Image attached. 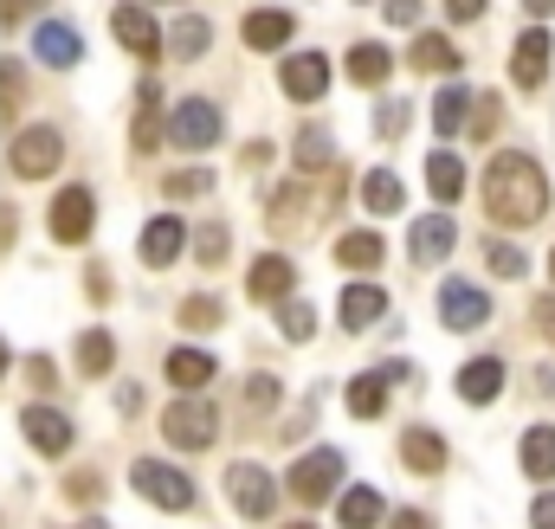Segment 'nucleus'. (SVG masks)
I'll list each match as a JSON object with an SVG mask.
<instances>
[{"mask_svg":"<svg viewBox=\"0 0 555 529\" xmlns=\"http://www.w3.org/2000/svg\"><path fill=\"white\" fill-rule=\"evenodd\" d=\"M227 491H233L240 517H253V524H266L272 504H278V478L266 465H233V472H227Z\"/></svg>","mask_w":555,"mask_h":529,"instance_id":"7","label":"nucleus"},{"mask_svg":"<svg viewBox=\"0 0 555 529\" xmlns=\"http://www.w3.org/2000/svg\"><path fill=\"white\" fill-rule=\"evenodd\" d=\"M111 356H117V349H111L104 330H85V336H78V369H85V375H111Z\"/></svg>","mask_w":555,"mask_h":529,"instance_id":"35","label":"nucleus"},{"mask_svg":"<svg viewBox=\"0 0 555 529\" xmlns=\"http://www.w3.org/2000/svg\"><path fill=\"white\" fill-rule=\"evenodd\" d=\"M111 33H117V46H130L137 59H162V26L149 20V7H137V0L111 13Z\"/></svg>","mask_w":555,"mask_h":529,"instance_id":"10","label":"nucleus"},{"mask_svg":"<svg viewBox=\"0 0 555 529\" xmlns=\"http://www.w3.org/2000/svg\"><path fill=\"white\" fill-rule=\"evenodd\" d=\"M323 91H330V59H323V52H297V59H284V98L317 104Z\"/></svg>","mask_w":555,"mask_h":529,"instance_id":"12","label":"nucleus"},{"mask_svg":"<svg viewBox=\"0 0 555 529\" xmlns=\"http://www.w3.org/2000/svg\"><path fill=\"white\" fill-rule=\"evenodd\" d=\"M91 220H98L91 188H65V194L52 201V240H59V246H85V240H91Z\"/></svg>","mask_w":555,"mask_h":529,"instance_id":"8","label":"nucleus"},{"mask_svg":"<svg viewBox=\"0 0 555 529\" xmlns=\"http://www.w3.org/2000/svg\"><path fill=\"white\" fill-rule=\"evenodd\" d=\"M20 433H26V439H33V452H46V459L72 452V420H65V413H52V407H26V413H20Z\"/></svg>","mask_w":555,"mask_h":529,"instance_id":"13","label":"nucleus"},{"mask_svg":"<svg viewBox=\"0 0 555 529\" xmlns=\"http://www.w3.org/2000/svg\"><path fill=\"white\" fill-rule=\"evenodd\" d=\"M530 317H537V330L555 343V297H537V310H530Z\"/></svg>","mask_w":555,"mask_h":529,"instance_id":"50","label":"nucleus"},{"mask_svg":"<svg viewBox=\"0 0 555 529\" xmlns=\"http://www.w3.org/2000/svg\"><path fill=\"white\" fill-rule=\"evenodd\" d=\"M155 104H162V91H155V78H142V85H137V149H142V155L162 142V124H168Z\"/></svg>","mask_w":555,"mask_h":529,"instance_id":"28","label":"nucleus"},{"mask_svg":"<svg viewBox=\"0 0 555 529\" xmlns=\"http://www.w3.org/2000/svg\"><path fill=\"white\" fill-rule=\"evenodd\" d=\"M382 13H388V20H395V26H414V20H420V0H388V7H382Z\"/></svg>","mask_w":555,"mask_h":529,"instance_id":"49","label":"nucleus"},{"mask_svg":"<svg viewBox=\"0 0 555 529\" xmlns=\"http://www.w3.org/2000/svg\"><path fill=\"white\" fill-rule=\"evenodd\" d=\"M439 317H446V330H485V323H491V297H485L478 284L452 278V284L439 291Z\"/></svg>","mask_w":555,"mask_h":529,"instance_id":"9","label":"nucleus"},{"mask_svg":"<svg viewBox=\"0 0 555 529\" xmlns=\"http://www.w3.org/2000/svg\"><path fill=\"white\" fill-rule=\"evenodd\" d=\"M201 194H214V175H207V168H181V175H168V201H201Z\"/></svg>","mask_w":555,"mask_h":529,"instance_id":"37","label":"nucleus"},{"mask_svg":"<svg viewBox=\"0 0 555 529\" xmlns=\"http://www.w3.org/2000/svg\"><path fill=\"white\" fill-rule=\"evenodd\" d=\"M336 485H343V452H330V446H323V452H304V459L284 472V491H291L297 504H323Z\"/></svg>","mask_w":555,"mask_h":529,"instance_id":"5","label":"nucleus"},{"mask_svg":"<svg viewBox=\"0 0 555 529\" xmlns=\"http://www.w3.org/2000/svg\"><path fill=\"white\" fill-rule=\"evenodd\" d=\"M543 207H550V181H543L537 155L504 149V155L485 168V214H491L498 227H530V220H543Z\"/></svg>","mask_w":555,"mask_h":529,"instance_id":"1","label":"nucleus"},{"mask_svg":"<svg viewBox=\"0 0 555 529\" xmlns=\"http://www.w3.org/2000/svg\"><path fill=\"white\" fill-rule=\"evenodd\" d=\"M388 317V291L382 284H349L343 291V330H369Z\"/></svg>","mask_w":555,"mask_h":529,"instance_id":"18","label":"nucleus"},{"mask_svg":"<svg viewBox=\"0 0 555 529\" xmlns=\"http://www.w3.org/2000/svg\"><path fill=\"white\" fill-rule=\"evenodd\" d=\"M246 407H253V413L278 407V382H272V375H253V382H246Z\"/></svg>","mask_w":555,"mask_h":529,"instance_id":"45","label":"nucleus"},{"mask_svg":"<svg viewBox=\"0 0 555 529\" xmlns=\"http://www.w3.org/2000/svg\"><path fill=\"white\" fill-rule=\"evenodd\" d=\"M272 227H284V233H304V188H284V194H272Z\"/></svg>","mask_w":555,"mask_h":529,"instance_id":"36","label":"nucleus"},{"mask_svg":"<svg viewBox=\"0 0 555 529\" xmlns=\"http://www.w3.org/2000/svg\"><path fill=\"white\" fill-rule=\"evenodd\" d=\"M188 253V220H175V214H155L149 227H142V264H175Z\"/></svg>","mask_w":555,"mask_h":529,"instance_id":"11","label":"nucleus"},{"mask_svg":"<svg viewBox=\"0 0 555 529\" xmlns=\"http://www.w3.org/2000/svg\"><path fill=\"white\" fill-rule=\"evenodd\" d=\"M33 52H39L46 65H59V72H72V65L85 59V39H78L72 26H59V20H46V26L33 33Z\"/></svg>","mask_w":555,"mask_h":529,"instance_id":"16","label":"nucleus"},{"mask_svg":"<svg viewBox=\"0 0 555 529\" xmlns=\"http://www.w3.org/2000/svg\"><path fill=\"white\" fill-rule=\"evenodd\" d=\"M13 240V207H0V246Z\"/></svg>","mask_w":555,"mask_h":529,"instance_id":"55","label":"nucleus"},{"mask_svg":"<svg viewBox=\"0 0 555 529\" xmlns=\"http://www.w3.org/2000/svg\"><path fill=\"white\" fill-rule=\"evenodd\" d=\"M162 433H168V446H181V452H207L214 446V433H220V413L207 407V400H168V413H162Z\"/></svg>","mask_w":555,"mask_h":529,"instance_id":"4","label":"nucleus"},{"mask_svg":"<svg viewBox=\"0 0 555 529\" xmlns=\"http://www.w3.org/2000/svg\"><path fill=\"white\" fill-rule=\"evenodd\" d=\"M498 124H504V104H498V98L485 91V98L472 104V136H491V130H498Z\"/></svg>","mask_w":555,"mask_h":529,"instance_id":"42","label":"nucleus"},{"mask_svg":"<svg viewBox=\"0 0 555 529\" xmlns=\"http://www.w3.org/2000/svg\"><path fill=\"white\" fill-rule=\"evenodd\" d=\"M278 323H284V336H291V343H310V336H317V310H310V304H284V317H278Z\"/></svg>","mask_w":555,"mask_h":529,"instance_id":"39","label":"nucleus"},{"mask_svg":"<svg viewBox=\"0 0 555 529\" xmlns=\"http://www.w3.org/2000/svg\"><path fill=\"white\" fill-rule=\"evenodd\" d=\"M401 130H408V104H401V98H388V104L375 111V136H388V142H395Z\"/></svg>","mask_w":555,"mask_h":529,"instance_id":"43","label":"nucleus"},{"mask_svg":"<svg viewBox=\"0 0 555 529\" xmlns=\"http://www.w3.org/2000/svg\"><path fill=\"white\" fill-rule=\"evenodd\" d=\"M336 517H343V529H375V524H382V491H369V485H356V491H343V504H336Z\"/></svg>","mask_w":555,"mask_h":529,"instance_id":"29","label":"nucleus"},{"mask_svg":"<svg viewBox=\"0 0 555 529\" xmlns=\"http://www.w3.org/2000/svg\"><path fill=\"white\" fill-rule=\"evenodd\" d=\"M388 72H395L388 46H356V52H349V78H356V85H388Z\"/></svg>","mask_w":555,"mask_h":529,"instance_id":"31","label":"nucleus"},{"mask_svg":"<svg viewBox=\"0 0 555 529\" xmlns=\"http://www.w3.org/2000/svg\"><path fill=\"white\" fill-rule=\"evenodd\" d=\"M26 13H39V0H0V26H20Z\"/></svg>","mask_w":555,"mask_h":529,"instance_id":"48","label":"nucleus"},{"mask_svg":"<svg viewBox=\"0 0 555 529\" xmlns=\"http://www.w3.org/2000/svg\"><path fill=\"white\" fill-rule=\"evenodd\" d=\"M13 104H20V65L0 59V117H13Z\"/></svg>","mask_w":555,"mask_h":529,"instance_id":"44","label":"nucleus"},{"mask_svg":"<svg viewBox=\"0 0 555 529\" xmlns=\"http://www.w3.org/2000/svg\"><path fill=\"white\" fill-rule=\"evenodd\" d=\"M214 323H227V310L214 297H188L181 304V330H214Z\"/></svg>","mask_w":555,"mask_h":529,"instance_id":"38","label":"nucleus"},{"mask_svg":"<svg viewBox=\"0 0 555 529\" xmlns=\"http://www.w3.org/2000/svg\"><path fill=\"white\" fill-rule=\"evenodd\" d=\"M291 26H297V20H291L284 7H259V13H246V46H253V52H278V46L291 39Z\"/></svg>","mask_w":555,"mask_h":529,"instance_id":"22","label":"nucleus"},{"mask_svg":"<svg viewBox=\"0 0 555 529\" xmlns=\"http://www.w3.org/2000/svg\"><path fill=\"white\" fill-rule=\"evenodd\" d=\"M0 375H7V343H0Z\"/></svg>","mask_w":555,"mask_h":529,"instance_id":"57","label":"nucleus"},{"mask_svg":"<svg viewBox=\"0 0 555 529\" xmlns=\"http://www.w3.org/2000/svg\"><path fill=\"white\" fill-rule=\"evenodd\" d=\"M194 253H201V264H220L227 253H233V233H227V227H201V240H194Z\"/></svg>","mask_w":555,"mask_h":529,"instance_id":"40","label":"nucleus"},{"mask_svg":"<svg viewBox=\"0 0 555 529\" xmlns=\"http://www.w3.org/2000/svg\"><path fill=\"white\" fill-rule=\"evenodd\" d=\"M388 529H433V524H426L420 511H395V524H388Z\"/></svg>","mask_w":555,"mask_h":529,"instance_id":"53","label":"nucleus"},{"mask_svg":"<svg viewBox=\"0 0 555 529\" xmlns=\"http://www.w3.org/2000/svg\"><path fill=\"white\" fill-rule=\"evenodd\" d=\"M485 264H491L498 278H524V253H517V246H504V240H491V246H485Z\"/></svg>","mask_w":555,"mask_h":529,"instance_id":"41","label":"nucleus"},{"mask_svg":"<svg viewBox=\"0 0 555 529\" xmlns=\"http://www.w3.org/2000/svg\"><path fill=\"white\" fill-rule=\"evenodd\" d=\"M207 39H214V33H207V20H201V13H188V20H175V39H168V46H175V59H201V52H207Z\"/></svg>","mask_w":555,"mask_h":529,"instance_id":"34","label":"nucleus"},{"mask_svg":"<svg viewBox=\"0 0 555 529\" xmlns=\"http://www.w3.org/2000/svg\"><path fill=\"white\" fill-rule=\"evenodd\" d=\"M550 59H555L550 33H543V26H530V33L517 39V52H511V78H517L524 91H537V85L550 78Z\"/></svg>","mask_w":555,"mask_h":529,"instance_id":"14","label":"nucleus"},{"mask_svg":"<svg viewBox=\"0 0 555 529\" xmlns=\"http://www.w3.org/2000/svg\"><path fill=\"white\" fill-rule=\"evenodd\" d=\"M537 388H543V395L555 400V369H543V375H537Z\"/></svg>","mask_w":555,"mask_h":529,"instance_id":"56","label":"nucleus"},{"mask_svg":"<svg viewBox=\"0 0 555 529\" xmlns=\"http://www.w3.org/2000/svg\"><path fill=\"white\" fill-rule=\"evenodd\" d=\"M426 188H433L439 201H459V194H465V168H459V155H446V149L426 155Z\"/></svg>","mask_w":555,"mask_h":529,"instance_id":"30","label":"nucleus"},{"mask_svg":"<svg viewBox=\"0 0 555 529\" xmlns=\"http://www.w3.org/2000/svg\"><path fill=\"white\" fill-rule=\"evenodd\" d=\"M284 529H310V524H284Z\"/></svg>","mask_w":555,"mask_h":529,"instance_id":"59","label":"nucleus"},{"mask_svg":"<svg viewBox=\"0 0 555 529\" xmlns=\"http://www.w3.org/2000/svg\"><path fill=\"white\" fill-rule=\"evenodd\" d=\"M388 382H395L388 369H369V375H356V382H349V413H356V420H375V413L388 407Z\"/></svg>","mask_w":555,"mask_h":529,"instance_id":"25","label":"nucleus"},{"mask_svg":"<svg viewBox=\"0 0 555 529\" xmlns=\"http://www.w3.org/2000/svg\"><path fill=\"white\" fill-rule=\"evenodd\" d=\"M452 20H485V0H446Z\"/></svg>","mask_w":555,"mask_h":529,"instance_id":"52","label":"nucleus"},{"mask_svg":"<svg viewBox=\"0 0 555 529\" xmlns=\"http://www.w3.org/2000/svg\"><path fill=\"white\" fill-rule=\"evenodd\" d=\"M498 395H504V362H498V356H478V362H465V369H459V400L491 407Z\"/></svg>","mask_w":555,"mask_h":529,"instance_id":"15","label":"nucleus"},{"mask_svg":"<svg viewBox=\"0 0 555 529\" xmlns=\"http://www.w3.org/2000/svg\"><path fill=\"white\" fill-rule=\"evenodd\" d=\"M162 369H168V382H175L181 395H194V388H207V382H214V356H207V349H168V362H162Z\"/></svg>","mask_w":555,"mask_h":529,"instance_id":"20","label":"nucleus"},{"mask_svg":"<svg viewBox=\"0 0 555 529\" xmlns=\"http://www.w3.org/2000/svg\"><path fill=\"white\" fill-rule=\"evenodd\" d=\"M291 284H297V271H291V259H284V253H266V259L253 264V278H246V291H253L259 304H278Z\"/></svg>","mask_w":555,"mask_h":529,"instance_id":"21","label":"nucleus"},{"mask_svg":"<svg viewBox=\"0 0 555 529\" xmlns=\"http://www.w3.org/2000/svg\"><path fill=\"white\" fill-rule=\"evenodd\" d=\"M65 491H72L78 504H98V498H104V478H98V472H78V478H65Z\"/></svg>","mask_w":555,"mask_h":529,"instance_id":"46","label":"nucleus"},{"mask_svg":"<svg viewBox=\"0 0 555 529\" xmlns=\"http://www.w3.org/2000/svg\"><path fill=\"white\" fill-rule=\"evenodd\" d=\"M524 7H530V20H550L555 13V0H524Z\"/></svg>","mask_w":555,"mask_h":529,"instance_id":"54","label":"nucleus"},{"mask_svg":"<svg viewBox=\"0 0 555 529\" xmlns=\"http://www.w3.org/2000/svg\"><path fill=\"white\" fill-rule=\"evenodd\" d=\"M408 65H414V72H439V78H452V72H459V52H452V39L420 33L414 46H408Z\"/></svg>","mask_w":555,"mask_h":529,"instance_id":"24","label":"nucleus"},{"mask_svg":"<svg viewBox=\"0 0 555 529\" xmlns=\"http://www.w3.org/2000/svg\"><path fill=\"white\" fill-rule=\"evenodd\" d=\"M323 162H336V142H330L323 124H304V136H297V168H323Z\"/></svg>","mask_w":555,"mask_h":529,"instance_id":"33","label":"nucleus"},{"mask_svg":"<svg viewBox=\"0 0 555 529\" xmlns=\"http://www.w3.org/2000/svg\"><path fill=\"white\" fill-rule=\"evenodd\" d=\"M26 375H33V388H59V382H52V362H46V356H33V362H26Z\"/></svg>","mask_w":555,"mask_h":529,"instance_id":"51","label":"nucleus"},{"mask_svg":"<svg viewBox=\"0 0 555 529\" xmlns=\"http://www.w3.org/2000/svg\"><path fill=\"white\" fill-rule=\"evenodd\" d=\"M550 271H555V253H550Z\"/></svg>","mask_w":555,"mask_h":529,"instance_id":"60","label":"nucleus"},{"mask_svg":"<svg viewBox=\"0 0 555 529\" xmlns=\"http://www.w3.org/2000/svg\"><path fill=\"white\" fill-rule=\"evenodd\" d=\"M168 136H175L181 149H214L227 130H220V111H214L207 98H181V104L168 111Z\"/></svg>","mask_w":555,"mask_h":529,"instance_id":"6","label":"nucleus"},{"mask_svg":"<svg viewBox=\"0 0 555 529\" xmlns=\"http://www.w3.org/2000/svg\"><path fill=\"white\" fill-rule=\"evenodd\" d=\"M452 246H459V227H452L446 214H426L414 227V264H439Z\"/></svg>","mask_w":555,"mask_h":529,"instance_id":"19","label":"nucleus"},{"mask_svg":"<svg viewBox=\"0 0 555 529\" xmlns=\"http://www.w3.org/2000/svg\"><path fill=\"white\" fill-rule=\"evenodd\" d=\"M401 459H408V472L433 478V472H446V439H439L433 426H408V433H401Z\"/></svg>","mask_w":555,"mask_h":529,"instance_id":"17","label":"nucleus"},{"mask_svg":"<svg viewBox=\"0 0 555 529\" xmlns=\"http://www.w3.org/2000/svg\"><path fill=\"white\" fill-rule=\"evenodd\" d=\"M7 162H13L20 181H46V175H59V162H65V136L52 130V124H33V130L13 136Z\"/></svg>","mask_w":555,"mask_h":529,"instance_id":"2","label":"nucleus"},{"mask_svg":"<svg viewBox=\"0 0 555 529\" xmlns=\"http://www.w3.org/2000/svg\"><path fill=\"white\" fill-rule=\"evenodd\" d=\"M78 529H104V524H98V517H91V524H78Z\"/></svg>","mask_w":555,"mask_h":529,"instance_id":"58","label":"nucleus"},{"mask_svg":"<svg viewBox=\"0 0 555 529\" xmlns=\"http://www.w3.org/2000/svg\"><path fill=\"white\" fill-rule=\"evenodd\" d=\"M130 485H137L155 511H194V478L175 472V465H162V459H137L130 465Z\"/></svg>","mask_w":555,"mask_h":529,"instance_id":"3","label":"nucleus"},{"mask_svg":"<svg viewBox=\"0 0 555 529\" xmlns=\"http://www.w3.org/2000/svg\"><path fill=\"white\" fill-rule=\"evenodd\" d=\"M517 459H524V472H530L537 485H550L555 478V426H530L524 446H517Z\"/></svg>","mask_w":555,"mask_h":529,"instance_id":"23","label":"nucleus"},{"mask_svg":"<svg viewBox=\"0 0 555 529\" xmlns=\"http://www.w3.org/2000/svg\"><path fill=\"white\" fill-rule=\"evenodd\" d=\"M472 104H478V98H472L465 85H446V91L433 98V130H439V136H452V130H472V124H465V117H472Z\"/></svg>","mask_w":555,"mask_h":529,"instance_id":"26","label":"nucleus"},{"mask_svg":"<svg viewBox=\"0 0 555 529\" xmlns=\"http://www.w3.org/2000/svg\"><path fill=\"white\" fill-rule=\"evenodd\" d=\"M336 259L349 264V271H382L388 246H382V233H343L336 240Z\"/></svg>","mask_w":555,"mask_h":529,"instance_id":"27","label":"nucleus"},{"mask_svg":"<svg viewBox=\"0 0 555 529\" xmlns=\"http://www.w3.org/2000/svg\"><path fill=\"white\" fill-rule=\"evenodd\" d=\"M530 529H555V491H543V498L530 504Z\"/></svg>","mask_w":555,"mask_h":529,"instance_id":"47","label":"nucleus"},{"mask_svg":"<svg viewBox=\"0 0 555 529\" xmlns=\"http://www.w3.org/2000/svg\"><path fill=\"white\" fill-rule=\"evenodd\" d=\"M401 201H408V194H401V181H395L388 168H375V175L362 181V207H369V214H401Z\"/></svg>","mask_w":555,"mask_h":529,"instance_id":"32","label":"nucleus"}]
</instances>
